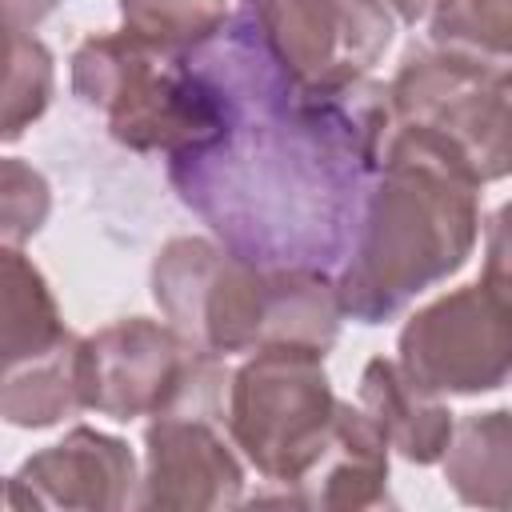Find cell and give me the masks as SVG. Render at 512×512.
Listing matches in <instances>:
<instances>
[{
	"instance_id": "obj_1",
	"label": "cell",
	"mask_w": 512,
	"mask_h": 512,
	"mask_svg": "<svg viewBox=\"0 0 512 512\" xmlns=\"http://www.w3.org/2000/svg\"><path fill=\"white\" fill-rule=\"evenodd\" d=\"M196 64L220 92L224 124L168 156V184L220 244L260 264L336 268L396 136L388 84L296 88L244 8L200 44Z\"/></svg>"
},
{
	"instance_id": "obj_2",
	"label": "cell",
	"mask_w": 512,
	"mask_h": 512,
	"mask_svg": "<svg viewBox=\"0 0 512 512\" xmlns=\"http://www.w3.org/2000/svg\"><path fill=\"white\" fill-rule=\"evenodd\" d=\"M476 240L480 184L428 140L396 128L336 276L344 316L356 324L396 320L416 296L456 276Z\"/></svg>"
},
{
	"instance_id": "obj_3",
	"label": "cell",
	"mask_w": 512,
	"mask_h": 512,
	"mask_svg": "<svg viewBox=\"0 0 512 512\" xmlns=\"http://www.w3.org/2000/svg\"><path fill=\"white\" fill-rule=\"evenodd\" d=\"M148 284L164 320L224 360L268 344L328 352L344 320L324 268L260 264L216 236H172L156 252Z\"/></svg>"
},
{
	"instance_id": "obj_4",
	"label": "cell",
	"mask_w": 512,
	"mask_h": 512,
	"mask_svg": "<svg viewBox=\"0 0 512 512\" xmlns=\"http://www.w3.org/2000/svg\"><path fill=\"white\" fill-rule=\"evenodd\" d=\"M72 96L96 108L108 136L132 152L180 156L212 140L224 104L192 52L160 48L128 28L92 32L68 60Z\"/></svg>"
},
{
	"instance_id": "obj_5",
	"label": "cell",
	"mask_w": 512,
	"mask_h": 512,
	"mask_svg": "<svg viewBox=\"0 0 512 512\" xmlns=\"http://www.w3.org/2000/svg\"><path fill=\"white\" fill-rule=\"evenodd\" d=\"M320 348L268 344L248 352L228 384V432L240 456L268 484L256 500L296 504V488L320 464L340 400Z\"/></svg>"
},
{
	"instance_id": "obj_6",
	"label": "cell",
	"mask_w": 512,
	"mask_h": 512,
	"mask_svg": "<svg viewBox=\"0 0 512 512\" xmlns=\"http://www.w3.org/2000/svg\"><path fill=\"white\" fill-rule=\"evenodd\" d=\"M508 68H488L436 44H412L388 80L400 132L428 140L480 188L512 176Z\"/></svg>"
},
{
	"instance_id": "obj_7",
	"label": "cell",
	"mask_w": 512,
	"mask_h": 512,
	"mask_svg": "<svg viewBox=\"0 0 512 512\" xmlns=\"http://www.w3.org/2000/svg\"><path fill=\"white\" fill-rule=\"evenodd\" d=\"M232 372L224 356L192 344L168 320H112L80 344L84 408L116 424L176 408H228Z\"/></svg>"
},
{
	"instance_id": "obj_8",
	"label": "cell",
	"mask_w": 512,
	"mask_h": 512,
	"mask_svg": "<svg viewBox=\"0 0 512 512\" xmlns=\"http://www.w3.org/2000/svg\"><path fill=\"white\" fill-rule=\"evenodd\" d=\"M396 360L440 396H480L512 380V276L484 272L416 308Z\"/></svg>"
},
{
	"instance_id": "obj_9",
	"label": "cell",
	"mask_w": 512,
	"mask_h": 512,
	"mask_svg": "<svg viewBox=\"0 0 512 512\" xmlns=\"http://www.w3.org/2000/svg\"><path fill=\"white\" fill-rule=\"evenodd\" d=\"M296 88L324 92L372 76L392 44L384 0H240Z\"/></svg>"
},
{
	"instance_id": "obj_10",
	"label": "cell",
	"mask_w": 512,
	"mask_h": 512,
	"mask_svg": "<svg viewBox=\"0 0 512 512\" xmlns=\"http://www.w3.org/2000/svg\"><path fill=\"white\" fill-rule=\"evenodd\" d=\"M244 504V464L228 408H176L144 428L140 508L216 512Z\"/></svg>"
},
{
	"instance_id": "obj_11",
	"label": "cell",
	"mask_w": 512,
	"mask_h": 512,
	"mask_svg": "<svg viewBox=\"0 0 512 512\" xmlns=\"http://www.w3.org/2000/svg\"><path fill=\"white\" fill-rule=\"evenodd\" d=\"M8 508H84L116 512L140 508L136 456L120 436L76 424L64 440L32 452L4 484Z\"/></svg>"
},
{
	"instance_id": "obj_12",
	"label": "cell",
	"mask_w": 512,
	"mask_h": 512,
	"mask_svg": "<svg viewBox=\"0 0 512 512\" xmlns=\"http://www.w3.org/2000/svg\"><path fill=\"white\" fill-rule=\"evenodd\" d=\"M296 504L324 508V512H360V508L392 504L388 440L360 404L340 400L332 440H328L320 464L296 488Z\"/></svg>"
},
{
	"instance_id": "obj_13",
	"label": "cell",
	"mask_w": 512,
	"mask_h": 512,
	"mask_svg": "<svg viewBox=\"0 0 512 512\" xmlns=\"http://www.w3.org/2000/svg\"><path fill=\"white\" fill-rule=\"evenodd\" d=\"M356 404L376 420L388 448H396L408 464L428 468L444 460L456 416L440 400V392H428L400 360L372 356L360 372Z\"/></svg>"
},
{
	"instance_id": "obj_14",
	"label": "cell",
	"mask_w": 512,
	"mask_h": 512,
	"mask_svg": "<svg viewBox=\"0 0 512 512\" xmlns=\"http://www.w3.org/2000/svg\"><path fill=\"white\" fill-rule=\"evenodd\" d=\"M448 488L472 508H512V408L456 420L444 452Z\"/></svg>"
},
{
	"instance_id": "obj_15",
	"label": "cell",
	"mask_w": 512,
	"mask_h": 512,
	"mask_svg": "<svg viewBox=\"0 0 512 512\" xmlns=\"http://www.w3.org/2000/svg\"><path fill=\"white\" fill-rule=\"evenodd\" d=\"M80 344H84V336H72L44 356L4 364L0 416L12 428H52V424H60L84 408Z\"/></svg>"
},
{
	"instance_id": "obj_16",
	"label": "cell",
	"mask_w": 512,
	"mask_h": 512,
	"mask_svg": "<svg viewBox=\"0 0 512 512\" xmlns=\"http://www.w3.org/2000/svg\"><path fill=\"white\" fill-rule=\"evenodd\" d=\"M72 336L44 272L20 248L4 244V364L44 356Z\"/></svg>"
},
{
	"instance_id": "obj_17",
	"label": "cell",
	"mask_w": 512,
	"mask_h": 512,
	"mask_svg": "<svg viewBox=\"0 0 512 512\" xmlns=\"http://www.w3.org/2000/svg\"><path fill=\"white\" fill-rule=\"evenodd\" d=\"M428 44L488 68H512V0H440L428 16Z\"/></svg>"
},
{
	"instance_id": "obj_18",
	"label": "cell",
	"mask_w": 512,
	"mask_h": 512,
	"mask_svg": "<svg viewBox=\"0 0 512 512\" xmlns=\"http://www.w3.org/2000/svg\"><path fill=\"white\" fill-rule=\"evenodd\" d=\"M124 28L172 48V52H196L212 36L224 32L232 20L228 0H120Z\"/></svg>"
},
{
	"instance_id": "obj_19",
	"label": "cell",
	"mask_w": 512,
	"mask_h": 512,
	"mask_svg": "<svg viewBox=\"0 0 512 512\" xmlns=\"http://www.w3.org/2000/svg\"><path fill=\"white\" fill-rule=\"evenodd\" d=\"M56 60L32 32H8V76H4V144L20 140L52 104Z\"/></svg>"
},
{
	"instance_id": "obj_20",
	"label": "cell",
	"mask_w": 512,
	"mask_h": 512,
	"mask_svg": "<svg viewBox=\"0 0 512 512\" xmlns=\"http://www.w3.org/2000/svg\"><path fill=\"white\" fill-rule=\"evenodd\" d=\"M52 212V188L44 172H36L20 156L0 160V236L8 248L32 240Z\"/></svg>"
},
{
	"instance_id": "obj_21",
	"label": "cell",
	"mask_w": 512,
	"mask_h": 512,
	"mask_svg": "<svg viewBox=\"0 0 512 512\" xmlns=\"http://www.w3.org/2000/svg\"><path fill=\"white\" fill-rule=\"evenodd\" d=\"M484 272L512 276V200H504L484 224Z\"/></svg>"
},
{
	"instance_id": "obj_22",
	"label": "cell",
	"mask_w": 512,
	"mask_h": 512,
	"mask_svg": "<svg viewBox=\"0 0 512 512\" xmlns=\"http://www.w3.org/2000/svg\"><path fill=\"white\" fill-rule=\"evenodd\" d=\"M56 8L60 0H4V24L8 32H36V24H44Z\"/></svg>"
},
{
	"instance_id": "obj_23",
	"label": "cell",
	"mask_w": 512,
	"mask_h": 512,
	"mask_svg": "<svg viewBox=\"0 0 512 512\" xmlns=\"http://www.w3.org/2000/svg\"><path fill=\"white\" fill-rule=\"evenodd\" d=\"M404 24H420V20H428L432 16V8L440 4V0H384Z\"/></svg>"
},
{
	"instance_id": "obj_24",
	"label": "cell",
	"mask_w": 512,
	"mask_h": 512,
	"mask_svg": "<svg viewBox=\"0 0 512 512\" xmlns=\"http://www.w3.org/2000/svg\"><path fill=\"white\" fill-rule=\"evenodd\" d=\"M504 88H508V92H512V68H508V72H504Z\"/></svg>"
}]
</instances>
